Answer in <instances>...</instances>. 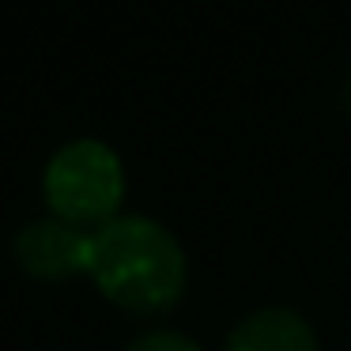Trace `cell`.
<instances>
[{"label": "cell", "instance_id": "8992f818", "mask_svg": "<svg viewBox=\"0 0 351 351\" xmlns=\"http://www.w3.org/2000/svg\"><path fill=\"white\" fill-rule=\"evenodd\" d=\"M343 102H348V110H351V80H348V87H343Z\"/></svg>", "mask_w": 351, "mask_h": 351}, {"label": "cell", "instance_id": "5b68a950", "mask_svg": "<svg viewBox=\"0 0 351 351\" xmlns=\"http://www.w3.org/2000/svg\"><path fill=\"white\" fill-rule=\"evenodd\" d=\"M129 351H200V348L182 332H147V336H140Z\"/></svg>", "mask_w": 351, "mask_h": 351}, {"label": "cell", "instance_id": "277c9868", "mask_svg": "<svg viewBox=\"0 0 351 351\" xmlns=\"http://www.w3.org/2000/svg\"><path fill=\"white\" fill-rule=\"evenodd\" d=\"M227 351H317L313 328L295 310H257L230 332Z\"/></svg>", "mask_w": 351, "mask_h": 351}, {"label": "cell", "instance_id": "3957f363", "mask_svg": "<svg viewBox=\"0 0 351 351\" xmlns=\"http://www.w3.org/2000/svg\"><path fill=\"white\" fill-rule=\"evenodd\" d=\"M16 257L27 272L61 280L80 268H91V234L69 219H34L16 234Z\"/></svg>", "mask_w": 351, "mask_h": 351}, {"label": "cell", "instance_id": "7a4b0ae2", "mask_svg": "<svg viewBox=\"0 0 351 351\" xmlns=\"http://www.w3.org/2000/svg\"><path fill=\"white\" fill-rule=\"evenodd\" d=\"M121 189V162L99 140H72L46 167V197L53 212L69 223H110Z\"/></svg>", "mask_w": 351, "mask_h": 351}, {"label": "cell", "instance_id": "6da1fadb", "mask_svg": "<svg viewBox=\"0 0 351 351\" xmlns=\"http://www.w3.org/2000/svg\"><path fill=\"white\" fill-rule=\"evenodd\" d=\"M91 276L125 310L155 313L182 295L185 257L162 223L121 215L91 234Z\"/></svg>", "mask_w": 351, "mask_h": 351}]
</instances>
